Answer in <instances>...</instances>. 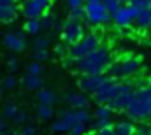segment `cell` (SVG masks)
Listing matches in <instances>:
<instances>
[{
	"mask_svg": "<svg viewBox=\"0 0 151 135\" xmlns=\"http://www.w3.org/2000/svg\"><path fill=\"white\" fill-rule=\"evenodd\" d=\"M150 86H151V84H150Z\"/></svg>",
	"mask_w": 151,
	"mask_h": 135,
	"instance_id": "obj_44",
	"label": "cell"
},
{
	"mask_svg": "<svg viewBox=\"0 0 151 135\" xmlns=\"http://www.w3.org/2000/svg\"><path fill=\"white\" fill-rule=\"evenodd\" d=\"M84 23L90 27H102L113 21V14L102 0H84Z\"/></svg>",
	"mask_w": 151,
	"mask_h": 135,
	"instance_id": "obj_4",
	"label": "cell"
},
{
	"mask_svg": "<svg viewBox=\"0 0 151 135\" xmlns=\"http://www.w3.org/2000/svg\"><path fill=\"white\" fill-rule=\"evenodd\" d=\"M4 91H5V90H4V88H2V86H0V97H2V95H4Z\"/></svg>",
	"mask_w": 151,
	"mask_h": 135,
	"instance_id": "obj_43",
	"label": "cell"
},
{
	"mask_svg": "<svg viewBox=\"0 0 151 135\" xmlns=\"http://www.w3.org/2000/svg\"><path fill=\"white\" fill-rule=\"evenodd\" d=\"M27 119H28V114H27L23 109H19V111L16 112V116L12 118V123H14V125H23Z\"/></svg>",
	"mask_w": 151,
	"mask_h": 135,
	"instance_id": "obj_32",
	"label": "cell"
},
{
	"mask_svg": "<svg viewBox=\"0 0 151 135\" xmlns=\"http://www.w3.org/2000/svg\"><path fill=\"white\" fill-rule=\"evenodd\" d=\"M113 109L107 105V103H102V105H99L97 107V111H95V119H111L113 118Z\"/></svg>",
	"mask_w": 151,
	"mask_h": 135,
	"instance_id": "obj_21",
	"label": "cell"
},
{
	"mask_svg": "<svg viewBox=\"0 0 151 135\" xmlns=\"http://www.w3.org/2000/svg\"><path fill=\"white\" fill-rule=\"evenodd\" d=\"M102 42H100V37L99 34H95V32H91V34H86L79 42H76L70 46V51H69V56L70 58H74V60H79V58H83V56H86L88 53H91V51H95L99 46H100Z\"/></svg>",
	"mask_w": 151,
	"mask_h": 135,
	"instance_id": "obj_5",
	"label": "cell"
},
{
	"mask_svg": "<svg viewBox=\"0 0 151 135\" xmlns=\"http://www.w3.org/2000/svg\"><path fill=\"white\" fill-rule=\"evenodd\" d=\"M47 37H35L34 39V49H47Z\"/></svg>",
	"mask_w": 151,
	"mask_h": 135,
	"instance_id": "obj_33",
	"label": "cell"
},
{
	"mask_svg": "<svg viewBox=\"0 0 151 135\" xmlns=\"http://www.w3.org/2000/svg\"><path fill=\"white\" fill-rule=\"evenodd\" d=\"M42 30V25H40V19H27L25 23V32L30 35H37Z\"/></svg>",
	"mask_w": 151,
	"mask_h": 135,
	"instance_id": "obj_23",
	"label": "cell"
},
{
	"mask_svg": "<svg viewBox=\"0 0 151 135\" xmlns=\"http://www.w3.org/2000/svg\"><path fill=\"white\" fill-rule=\"evenodd\" d=\"M132 93H134L132 84H130V83H121L119 90L116 91V95H114L113 98L107 102V105L113 109L114 112H125V111H127V105H128V100H130V97H132Z\"/></svg>",
	"mask_w": 151,
	"mask_h": 135,
	"instance_id": "obj_7",
	"label": "cell"
},
{
	"mask_svg": "<svg viewBox=\"0 0 151 135\" xmlns=\"http://www.w3.org/2000/svg\"><path fill=\"white\" fill-rule=\"evenodd\" d=\"M114 130H116V135H135L137 132L134 121H119L114 125Z\"/></svg>",
	"mask_w": 151,
	"mask_h": 135,
	"instance_id": "obj_18",
	"label": "cell"
},
{
	"mask_svg": "<svg viewBox=\"0 0 151 135\" xmlns=\"http://www.w3.org/2000/svg\"><path fill=\"white\" fill-rule=\"evenodd\" d=\"M125 112L132 121H146L151 118V86L135 88Z\"/></svg>",
	"mask_w": 151,
	"mask_h": 135,
	"instance_id": "obj_2",
	"label": "cell"
},
{
	"mask_svg": "<svg viewBox=\"0 0 151 135\" xmlns=\"http://www.w3.org/2000/svg\"><path fill=\"white\" fill-rule=\"evenodd\" d=\"M4 128H5V126H4V121H2V118H0V134L4 132Z\"/></svg>",
	"mask_w": 151,
	"mask_h": 135,
	"instance_id": "obj_42",
	"label": "cell"
},
{
	"mask_svg": "<svg viewBox=\"0 0 151 135\" xmlns=\"http://www.w3.org/2000/svg\"><path fill=\"white\" fill-rule=\"evenodd\" d=\"M37 100H39V103L53 105V103L56 102V95H55V91L49 90V88H40L39 93H37Z\"/></svg>",
	"mask_w": 151,
	"mask_h": 135,
	"instance_id": "obj_19",
	"label": "cell"
},
{
	"mask_svg": "<svg viewBox=\"0 0 151 135\" xmlns=\"http://www.w3.org/2000/svg\"><path fill=\"white\" fill-rule=\"evenodd\" d=\"M134 25L139 32H146L151 28V9H141L137 11V16L134 19Z\"/></svg>",
	"mask_w": 151,
	"mask_h": 135,
	"instance_id": "obj_16",
	"label": "cell"
},
{
	"mask_svg": "<svg viewBox=\"0 0 151 135\" xmlns=\"http://www.w3.org/2000/svg\"><path fill=\"white\" fill-rule=\"evenodd\" d=\"M51 0H27L23 5V16L27 19H40L49 9Z\"/></svg>",
	"mask_w": 151,
	"mask_h": 135,
	"instance_id": "obj_9",
	"label": "cell"
},
{
	"mask_svg": "<svg viewBox=\"0 0 151 135\" xmlns=\"http://www.w3.org/2000/svg\"><path fill=\"white\" fill-rule=\"evenodd\" d=\"M27 72H30V74H37L40 75V72H42V65H40V62H30L28 63V67H27Z\"/></svg>",
	"mask_w": 151,
	"mask_h": 135,
	"instance_id": "obj_34",
	"label": "cell"
},
{
	"mask_svg": "<svg viewBox=\"0 0 151 135\" xmlns=\"http://www.w3.org/2000/svg\"><path fill=\"white\" fill-rule=\"evenodd\" d=\"M23 86H25L28 91L40 90V86H42V77L37 75V74H30V72H27V74L23 75Z\"/></svg>",
	"mask_w": 151,
	"mask_h": 135,
	"instance_id": "obj_17",
	"label": "cell"
},
{
	"mask_svg": "<svg viewBox=\"0 0 151 135\" xmlns=\"http://www.w3.org/2000/svg\"><path fill=\"white\" fill-rule=\"evenodd\" d=\"M70 135H86V123H76L69 130Z\"/></svg>",
	"mask_w": 151,
	"mask_h": 135,
	"instance_id": "obj_30",
	"label": "cell"
},
{
	"mask_svg": "<svg viewBox=\"0 0 151 135\" xmlns=\"http://www.w3.org/2000/svg\"><path fill=\"white\" fill-rule=\"evenodd\" d=\"M113 63L111 58V49L107 44H100L95 51L88 53L86 56L76 60L74 67L83 74V75H104Z\"/></svg>",
	"mask_w": 151,
	"mask_h": 135,
	"instance_id": "obj_1",
	"label": "cell"
},
{
	"mask_svg": "<svg viewBox=\"0 0 151 135\" xmlns=\"http://www.w3.org/2000/svg\"><path fill=\"white\" fill-rule=\"evenodd\" d=\"M69 18H76V19H81V21H84V18H86L84 7H76V9H69Z\"/></svg>",
	"mask_w": 151,
	"mask_h": 135,
	"instance_id": "obj_28",
	"label": "cell"
},
{
	"mask_svg": "<svg viewBox=\"0 0 151 135\" xmlns=\"http://www.w3.org/2000/svg\"><path fill=\"white\" fill-rule=\"evenodd\" d=\"M135 16H137V9L132 7L130 4H123L118 11L113 12V23L119 28H127L134 23Z\"/></svg>",
	"mask_w": 151,
	"mask_h": 135,
	"instance_id": "obj_10",
	"label": "cell"
},
{
	"mask_svg": "<svg viewBox=\"0 0 151 135\" xmlns=\"http://www.w3.org/2000/svg\"><path fill=\"white\" fill-rule=\"evenodd\" d=\"M111 119H95V130H100V128H106V126H111Z\"/></svg>",
	"mask_w": 151,
	"mask_h": 135,
	"instance_id": "obj_38",
	"label": "cell"
},
{
	"mask_svg": "<svg viewBox=\"0 0 151 135\" xmlns=\"http://www.w3.org/2000/svg\"><path fill=\"white\" fill-rule=\"evenodd\" d=\"M128 4L132 7H135L137 11H141V9H151V0H128Z\"/></svg>",
	"mask_w": 151,
	"mask_h": 135,
	"instance_id": "obj_29",
	"label": "cell"
},
{
	"mask_svg": "<svg viewBox=\"0 0 151 135\" xmlns=\"http://www.w3.org/2000/svg\"><path fill=\"white\" fill-rule=\"evenodd\" d=\"M84 35H86L84 34V25H83L81 19L67 18L65 23L62 25V39H63V42H67L69 46L79 42Z\"/></svg>",
	"mask_w": 151,
	"mask_h": 135,
	"instance_id": "obj_6",
	"label": "cell"
},
{
	"mask_svg": "<svg viewBox=\"0 0 151 135\" xmlns=\"http://www.w3.org/2000/svg\"><path fill=\"white\" fill-rule=\"evenodd\" d=\"M62 119H65L70 126L76 123H86L90 119V111L88 109H67V111H62L60 112Z\"/></svg>",
	"mask_w": 151,
	"mask_h": 135,
	"instance_id": "obj_14",
	"label": "cell"
},
{
	"mask_svg": "<svg viewBox=\"0 0 151 135\" xmlns=\"http://www.w3.org/2000/svg\"><path fill=\"white\" fill-rule=\"evenodd\" d=\"M55 116V111H53V105H46V103H39L37 107V118L40 121H47Z\"/></svg>",
	"mask_w": 151,
	"mask_h": 135,
	"instance_id": "obj_20",
	"label": "cell"
},
{
	"mask_svg": "<svg viewBox=\"0 0 151 135\" xmlns=\"http://www.w3.org/2000/svg\"><path fill=\"white\" fill-rule=\"evenodd\" d=\"M69 9H76V7H84V0H67Z\"/></svg>",
	"mask_w": 151,
	"mask_h": 135,
	"instance_id": "obj_40",
	"label": "cell"
},
{
	"mask_svg": "<svg viewBox=\"0 0 151 135\" xmlns=\"http://www.w3.org/2000/svg\"><path fill=\"white\" fill-rule=\"evenodd\" d=\"M104 4H106V7L109 9V12L113 14L114 11H118L123 4H128V0H102Z\"/></svg>",
	"mask_w": 151,
	"mask_h": 135,
	"instance_id": "obj_27",
	"label": "cell"
},
{
	"mask_svg": "<svg viewBox=\"0 0 151 135\" xmlns=\"http://www.w3.org/2000/svg\"><path fill=\"white\" fill-rule=\"evenodd\" d=\"M55 16H51V14H44L42 18H40V25H42V30H53L55 28Z\"/></svg>",
	"mask_w": 151,
	"mask_h": 135,
	"instance_id": "obj_25",
	"label": "cell"
},
{
	"mask_svg": "<svg viewBox=\"0 0 151 135\" xmlns=\"http://www.w3.org/2000/svg\"><path fill=\"white\" fill-rule=\"evenodd\" d=\"M7 68H9V72H16V70L19 68V60H18L16 56H11V58L7 60Z\"/></svg>",
	"mask_w": 151,
	"mask_h": 135,
	"instance_id": "obj_36",
	"label": "cell"
},
{
	"mask_svg": "<svg viewBox=\"0 0 151 135\" xmlns=\"http://www.w3.org/2000/svg\"><path fill=\"white\" fill-rule=\"evenodd\" d=\"M141 68H142V60L139 56H125L121 60L113 62L107 72L114 79L125 81V79H130V77L137 75L141 72Z\"/></svg>",
	"mask_w": 151,
	"mask_h": 135,
	"instance_id": "obj_3",
	"label": "cell"
},
{
	"mask_svg": "<svg viewBox=\"0 0 151 135\" xmlns=\"http://www.w3.org/2000/svg\"><path fill=\"white\" fill-rule=\"evenodd\" d=\"M2 42L12 53H21V51L27 49V37H25L23 32H9V34L4 35Z\"/></svg>",
	"mask_w": 151,
	"mask_h": 135,
	"instance_id": "obj_11",
	"label": "cell"
},
{
	"mask_svg": "<svg viewBox=\"0 0 151 135\" xmlns=\"http://www.w3.org/2000/svg\"><path fill=\"white\" fill-rule=\"evenodd\" d=\"M106 79H107L106 75H81L79 81H77V86H79V90H81L83 93L93 95V93L104 84Z\"/></svg>",
	"mask_w": 151,
	"mask_h": 135,
	"instance_id": "obj_12",
	"label": "cell"
},
{
	"mask_svg": "<svg viewBox=\"0 0 151 135\" xmlns=\"http://www.w3.org/2000/svg\"><path fill=\"white\" fill-rule=\"evenodd\" d=\"M119 86H121V81H119V79H114V77L109 75V77L104 81V84H102L95 93H93V100L97 102L99 105L107 103V102L116 95V91L119 90Z\"/></svg>",
	"mask_w": 151,
	"mask_h": 135,
	"instance_id": "obj_8",
	"label": "cell"
},
{
	"mask_svg": "<svg viewBox=\"0 0 151 135\" xmlns=\"http://www.w3.org/2000/svg\"><path fill=\"white\" fill-rule=\"evenodd\" d=\"M69 130H70V125H69L65 119H62V118L51 123V132H53V134H65V132H69Z\"/></svg>",
	"mask_w": 151,
	"mask_h": 135,
	"instance_id": "obj_22",
	"label": "cell"
},
{
	"mask_svg": "<svg viewBox=\"0 0 151 135\" xmlns=\"http://www.w3.org/2000/svg\"><path fill=\"white\" fill-rule=\"evenodd\" d=\"M65 102L70 109H88L90 107V98L84 93H69L65 97Z\"/></svg>",
	"mask_w": 151,
	"mask_h": 135,
	"instance_id": "obj_15",
	"label": "cell"
},
{
	"mask_svg": "<svg viewBox=\"0 0 151 135\" xmlns=\"http://www.w3.org/2000/svg\"><path fill=\"white\" fill-rule=\"evenodd\" d=\"M19 111V107L16 105V103H7V105H4V116H5V119H11L12 121V118L16 116V112Z\"/></svg>",
	"mask_w": 151,
	"mask_h": 135,
	"instance_id": "obj_26",
	"label": "cell"
},
{
	"mask_svg": "<svg viewBox=\"0 0 151 135\" xmlns=\"http://www.w3.org/2000/svg\"><path fill=\"white\" fill-rule=\"evenodd\" d=\"M135 135H151V128H148V126H139Z\"/></svg>",
	"mask_w": 151,
	"mask_h": 135,
	"instance_id": "obj_41",
	"label": "cell"
},
{
	"mask_svg": "<svg viewBox=\"0 0 151 135\" xmlns=\"http://www.w3.org/2000/svg\"><path fill=\"white\" fill-rule=\"evenodd\" d=\"M21 134L23 135H37V128H35L34 125H27V126L21 130Z\"/></svg>",
	"mask_w": 151,
	"mask_h": 135,
	"instance_id": "obj_39",
	"label": "cell"
},
{
	"mask_svg": "<svg viewBox=\"0 0 151 135\" xmlns=\"http://www.w3.org/2000/svg\"><path fill=\"white\" fill-rule=\"evenodd\" d=\"M95 135H116V130H114V125L111 126H106V128H100V130H97Z\"/></svg>",
	"mask_w": 151,
	"mask_h": 135,
	"instance_id": "obj_37",
	"label": "cell"
},
{
	"mask_svg": "<svg viewBox=\"0 0 151 135\" xmlns=\"http://www.w3.org/2000/svg\"><path fill=\"white\" fill-rule=\"evenodd\" d=\"M47 58H49L47 49H35V51H34V60H35V62H44V60H47Z\"/></svg>",
	"mask_w": 151,
	"mask_h": 135,
	"instance_id": "obj_35",
	"label": "cell"
},
{
	"mask_svg": "<svg viewBox=\"0 0 151 135\" xmlns=\"http://www.w3.org/2000/svg\"><path fill=\"white\" fill-rule=\"evenodd\" d=\"M18 16V0H0V21L12 23Z\"/></svg>",
	"mask_w": 151,
	"mask_h": 135,
	"instance_id": "obj_13",
	"label": "cell"
},
{
	"mask_svg": "<svg viewBox=\"0 0 151 135\" xmlns=\"http://www.w3.org/2000/svg\"><path fill=\"white\" fill-rule=\"evenodd\" d=\"M0 86L4 88V90H14L16 86H18V79L11 74V75H5L2 81H0Z\"/></svg>",
	"mask_w": 151,
	"mask_h": 135,
	"instance_id": "obj_24",
	"label": "cell"
},
{
	"mask_svg": "<svg viewBox=\"0 0 151 135\" xmlns=\"http://www.w3.org/2000/svg\"><path fill=\"white\" fill-rule=\"evenodd\" d=\"M55 51H56V55L58 56H67L69 55V51H70V46L67 44V42H60V44H56V47H55Z\"/></svg>",
	"mask_w": 151,
	"mask_h": 135,
	"instance_id": "obj_31",
	"label": "cell"
}]
</instances>
